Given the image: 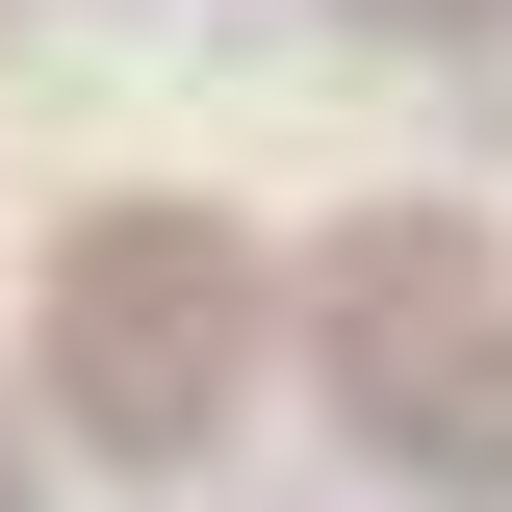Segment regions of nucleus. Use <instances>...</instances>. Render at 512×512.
<instances>
[{"instance_id": "nucleus-1", "label": "nucleus", "mask_w": 512, "mask_h": 512, "mask_svg": "<svg viewBox=\"0 0 512 512\" xmlns=\"http://www.w3.org/2000/svg\"><path fill=\"white\" fill-rule=\"evenodd\" d=\"M52 359H77V410H103V436L180 461L205 410H231V231H205V205H103V231H77V282H52Z\"/></svg>"}, {"instance_id": "nucleus-2", "label": "nucleus", "mask_w": 512, "mask_h": 512, "mask_svg": "<svg viewBox=\"0 0 512 512\" xmlns=\"http://www.w3.org/2000/svg\"><path fill=\"white\" fill-rule=\"evenodd\" d=\"M512 333V282H487V231H436V205H384V231H333V384H359L384 436L436 410L461 359Z\"/></svg>"}, {"instance_id": "nucleus-3", "label": "nucleus", "mask_w": 512, "mask_h": 512, "mask_svg": "<svg viewBox=\"0 0 512 512\" xmlns=\"http://www.w3.org/2000/svg\"><path fill=\"white\" fill-rule=\"evenodd\" d=\"M410 461H436V487H512V333L436 384V410H410Z\"/></svg>"}]
</instances>
